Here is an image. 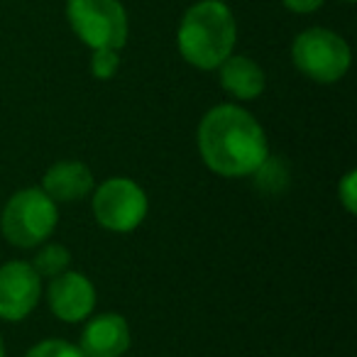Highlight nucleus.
Masks as SVG:
<instances>
[{
    "instance_id": "1",
    "label": "nucleus",
    "mask_w": 357,
    "mask_h": 357,
    "mask_svg": "<svg viewBox=\"0 0 357 357\" xmlns=\"http://www.w3.org/2000/svg\"><path fill=\"white\" fill-rule=\"evenodd\" d=\"M199 152L211 172L220 176H252L269 157L262 125L240 105H215L199 125Z\"/></svg>"
},
{
    "instance_id": "2",
    "label": "nucleus",
    "mask_w": 357,
    "mask_h": 357,
    "mask_svg": "<svg viewBox=\"0 0 357 357\" xmlns=\"http://www.w3.org/2000/svg\"><path fill=\"white\" fill-rule=\"evenodd\" d=\"M238 40L235 15L223 0H201L186 10L176 32V47L196 69L213 71L233 54Z\"/></svg>"
},
{
    "instance_id": "3",
    "label": "nucleus",
    "mask_w": 357,
    "mask_h": 357,
    "mask_svg": "<svg viewBox=\"0 0 357 357\" xmlns=\"http://www.w3.org/2000/svg\"><path fill=\"white\" fill-rule=\"evenodd\" d=\"M59 211L42 189H22L13 196L0 215V230L15 248H37L54 233Z\"/></svg>"
},
{
    "instance_id": "4",
    "label": "nucleus",
    "mask_w": 357,
    "mask_h": 357,
    "mask_svg": "<svg viewBox=\"0 0 357 357\" xmlns=\"http://www.w3.org/2000/svg\"><path fill=\"white\" fill-rule=\"evenodd\" d=\"M74 35L91 50H123L128 42V13L120 0H66Z\"/></svg>"
},
{
    "instance_id": "5",
    "label": "nucleus",
    "mask_w": 357,
    "mask_h": 357,
    "mask_svg": "<svg viewBox=\"0 0 357 357\" xmlns=\"http://www.w3.org/2000/svg\"><path fill=\"white\" fill-rule=\"evenodd\" d=\"M291 61L306 79L316 84H335L350 69V47L333 30L311 27L294 40Z\"/></svg>"
},
{
    "instance_id": "6",
    "label": "nucleus",
    "mask_w": 357,
    "mask_h": 357,
    "mask_svg": "<svg viewBox=\"0 0 357 357\" xmlns=\"http://www.w3.org/2000/svg\"><path fill=\"white\" fill-rule=\"evenodd\" d=\"M147 194L137 181L128 176H113L96 189L93 215L100 228L113 233H132L147 218Z\"/></svg>"
},
{
    "instance_id": "7",
    "label": "nucleus",
    "mask_w": 357,
    "mask_h": 357,
    "mask_svg": "<svg viewBox=\"0 0 357 357\" xmlns=\"http://www.w3.org/2000/svg\"><path fill=\"white\" fill-rule=\"evenodd\" d=\"M42 296V277L30 262L13 259L0 267V318L17 323L27 318Z\"/></svg>"
},
{
    "instance_id": "8",
    "label": "nucleus",
    "mask_w": 357,
    "mask_h": 357,
    "mask_svg": "<svg viewBox=\"0 0 357 357\" xmlns=\"http://www.w3.org/2000/svg\"><path fill=\"white\" fill-rule=\"evenodd\" d=\"M47 301L59 321L79 323L93 313L96 289L86 274L61 272L52 277L50 289H47Z\"/></svg>"
},
{
    "instance_id": "9",
    "label": "nucleus",
    "mask_w": 357,
    "mask_h": 357,
    "mask_svg": "<svg viewBox=\"0 0 357 357\" xmlns=\"http://www.w3.org/2000/svg\"><path fill=\"white\" fill-rule=\"evenodd\" d=\"M130 347V326L120 313H100L84 326L79 350L84 357H120Z\"/></svg>"
},
{
    "instance_id": "10",
    "label": "nucleus",
    "mask_w": 357,
    "mask_h": 357,
    "mask_svg": "<svg viewBox=\"0 0 357 357\" xmlns=\"http://www.w3.org/2000/svg\"><path fill=\"white\" fill-rule=\"evenodd\" d=\"M93 174L84 162L66 159V162L52 164L42 178V191L54 204H74L93 191Z\"/></svg>"
},
{
    "instance_id": "11",
    "label": "nucleus",
    "mask_w": 357,
    "mask_h": 357,
    "mask_svg": "<svg viewBox=\"0 0 357 357\" xmlns=\"http://www.w3.org/2000/svg\"><path fill=\"white\" fill-rule=\"evenodd\" d=\"M218 69H220V86H223V91L238 100L257 98L264 91V84H267L264 81V71L250 56L230 54Z\"/></svg>"
},
{
    "instance_id": "12",
    "label": "nucleus",
    "mask_w": 357,
    "mask_h": 357,
    "mask_svg": "<svg viewBox=\"0 0 357 357\" xmlns=\"http://www.w3.org/2000/svg\"><path fill=\"white\" fill-rule=\"evenodd\" d=\"M71 264V252L64 248V245H45V248L37 252L35 262H32V267H35V272L40 274V277H56V274L66 272V267Z\"/></svg>"
},
{
    "instance_id": "13",
    "label": "nucleus",
    "mask_w": 357,
    "mask_h": 357,
    "mask_svg": "<svg viewBox=\"0 0 357 357\" xmlns=\"http://www.w3.org/2000/svg\"><path fill=\"white\" fill-rule=\"evenodd\" d=\"M257 176V184L262 189H269V191H279V186H284L289 181V174H287V167H284L279 159H264L262 167L255 172Z\"/></svg>"
},
{
    "instance_id": "14",
    "label": "nucleus",
    "mask_w": 357,
    "mask_h": 357,
    "mask_svg": "<svg viewBox=\"0 0 357 357\" xmlns=\"http://www.w3.org/2000/svg\"><path fill=\"white\" fill-rule=\"evenodd\" d=\"M25 357H84V352L71 342L50 337V340H42L35 347H30Z\"/></svg>"
},
{
    "instance_id": "15",
    "label": "nucleus",
    "mask_w": 357,
    "mask_h": 357,
    "mask_svg": "<svg viewBox=\"0 0 357 357\" xmlns=\"http://www.w3.org/2000/svg\"><path fill=\"white\" fill-rule=\"evenodd\" d=\"M120 69V54L118 50H93L91 56V74L100 81H108L118 74Z\"/></svg>"
},
{
    "instance_id": "16",
    "label": "nucleus",
    "mask_w": 357,
    "mask_h": 357,
    "mask_svg": "<svg viewBox=\"0 0 357 357\" xmlns=\"http://www.w3.org/2000/svg\"><path fill=\"white\" fill-rule=\"evenodd\" d=\"M337 199L345 206L347 213L350 215L357 213V174L355 172H347L345 176L340 178V184H337Z\"/></svg>"
},
{
    "instance_id": "17",
    "label": "nucleus",
    "mask_w": 357,
    "mask_h": 357,
    "mask_svg": "<svg viewBox=\"0 0 357 357\" xmlns=\"http://www.w3.org/2000/svg\"><path fill=\"white\" fill-rule=\"evenodd\" d=\"M282 3L291 13H301V15H306V13L318 10V8H321L326 0H282Z\"/></svg>"
},
{
    "instance_id": "18",
    "label": "nucleus",
    "mask_w": 357,
    "mask_h": 357,
    "mask_svg": "<svg viewBox=\"0 0 357 357\" xmlns=\"http://www.w3.org/2000/svg\"><path fill=\"white\" fill-rule=\"evenodd\" d=\"M0 357H6V342H3V337H0Z\"/></svg>"
},
{
    "instance_id": "19",
    "label": "nucleus",
    "mask_w": 357,
    "mask_h": 357,
    "mask_svg": "<svg viewBox=\"0 0 357 357\" xmlns=\"http://www.w3.org/2000/svg\"><path fill=\"white\" fill-rule=\"evenodd\" d=\"M345 3H355V0H345Z\"/></svg>"
}]
</instances>
